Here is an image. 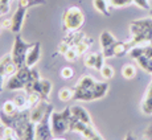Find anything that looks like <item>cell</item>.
Instances as JSON below:
<instances>
[{
  "label": "cell",
  "mask_w": 152,
  "mask_h": 140,
  "mask_svg": "<svg viewBox=\"0 0 152 140\" xmlns=\"http://www.w3.org/2000/svg\"><path fill=\"white\" fill-rule=\"evenodd\" d=\"M0 122L15 130L19 140H37L34 135L36 124L31 120V110H23L15 115H7L0 110Z\"/></svg>",
  "instance_id": "obj_1"
},
{
  "label": "cell",
  "mask_w": 152,
  "mask_h": 140,
  "mask_svg": "<svg viewBox=\"0 0 152 140\" xmlns=\"http://www.w3.org/2000/svg\"><path fill=\"white\" fill-rule=\"evenodd\" d=\"M131 39L128 42L131 46L136 45H151L152 46V17L134 20L130 24Z\"/></svg>",
  "instance_id": "obj_2"
},
{
  "label": "cell",
  "mask_w": 152,
  "mask_h": 140,
  "mask_svg": "<svg viewBox=\"0 0 152 140\" xmlns=\"http://www.w3.org/2000/svg\"><path fill=\"white\" fill-rule=\"evenodd\" d=\"M85 23V13L77 5L66 8L62 16V24L65 32H77Z\"/></svg>",
  "instance_id": "obj_3"
},
{
  "label": "cell",
  "mask_w": 152,
  "mask_h": 140,
  "mask_svg": "<svg viewBox=\"0 0 152 140\" xmlns=\"http://www.w3.org/2000/svg\"><path fill=\"white\" fill-rule=\"evenodd\" d=\"M70 122H72V111H70V106L66 107L64 111L52 112L50 116V123H52V131H53L54 136H61L62 133L70 131Z\"/></svg>",
  "instance_id": "obj_4"
},
{
  "label": "cell",
  "mask_w": 152,
  "mask_h": 140,
  "mask_svg": "<svg viewBox=\"0 0 152 140\" xmlns=\"http://www.w3.org/2000/svg\"><path fill=\"white\" fill-rule=\"evenodd\" d=\"M31 79H32V68L23 66V68L17 69V71L5 81V89L10 90V91L25 90V86Z\"/></svg>",
  "instance_id": "obj_5"
},
{
  "label": "cell",
  "mask_w": 152,
  "mask_h": 140,
  "mask_svg": "<svg viewBox=\"0 0 152 140\" xmlns=\"http://www.w3.org/2000/svg\"><path fill=\"white\" fill-rule=\"evenodd\" d=\"M31 46H32V44L25 42L24 40H23V37L20 36V33L15 34L11 56H12L17 69L25 66V58H27V53H28L29 49H31Z\"/></svg>",
  "instance_id": "obj_6"
},
{
  "label": "cell",
  "mask_w": 152,
  "mask_h": 140,
  "mask_svg": "<svg viewBox=\"0 0 152 140\" xmlns=\"http://www.w3.org/2000/svg\"><path fill=\"white\" fill-rule=\"evenodd\" d=\"M53 111H49L44 116V119L34 126V135L37 140H50L54 138L53 131H52V123H50V116Z\"/></svg>",
  "instance_id": "obj_7"
},
{
  "label": "cell",
  "mask_w": 152,
  "mask_h": 140,
  "mask_svg": "<svg viewBox=\"0 0 152 140\" xmlns=\"http://www.w3.org/2000/svg\"><path fill=\"white\" fill-rule=\"evenodd\" d=\"M132 48L131 44L128 41H116L115 44H113L109 48L103 49L102 53L106 58H110V57H123L126 54H128L130 49Z\"/></svg>",
  "instance_id": "obj_8"
},
{
  "label": "cell",
  "mask_w": 152,
  "mask_h": 140,
  "mask_svg": "<svg viewBox=\"0 0 152 140\" xmlns=\"http://www.w3.org/2000/svg\"><path fill=\"white\" fill-rule=\"evenodd\" d=\"M53 110H54V106L50 102L46 101V99H41V102H40L36 107H33V109L31 110V120L33 122L34 124L39 123V122L42 120L46 114L49 111H53Z\"/></svg>",
  "instance_id": "obj_9"
},
{
  "label": "cell",
  "mask_w": 152,
  "mask_h": 140,
  "mask_svg": "<svg viewBox=\"0 0 152 140\" xmlns=\"http://www.w3.org/2000/svg\"><path fill=\"white\" fill-rule=\"evenodd\" d=\"M28 9H29V7H21V5H19L17 9L15 11V13L12 15V17H11V29L10 31L12 32V33H15V34L20 33V31L23 29V25H24V20H25V17H27Z\"/></svg>",
  "instance_id": "obj_10"
},
{
  "label": "cell",
  "mask_w": 152,
  "mask_h": 140,
  "mask_svg": "<svg viewBox=\"0 0 152 140\" xmlns=\"http://www.w3.org/2000/svg\"><path fill=\"white\" fill-rule=\"evenodd\" d=\"M17 71V66L15 63L13 58L11 54H5L4 57L0 60V74L4 75L5 78H10Z\"/></svg>",
  "instance_id": "obj_11"
},
{
  "label": "cell",
  "mask_w": 152,
  "mask_h": 140,
  "mask_svg": "<svg viewBox=\"0 0 152 140\" xmlns=\"http://www.w3.org/2000/svg\"><path fill=\"white\" fill-rule=\"evenodd\" d=\"M41 58V44L40 42H33L31 49L27 53V58H25V66L28 68H34L37 62Z\"/></svg>",
  "instance_id": "obj_12"
},
{
  "label": "cell",
  "mask_w": 152,
  "mask_h": 140,
  "mask_svg": "<svg viewBox=\"0 0 152 140\" xmlns=\"http://www.w3.org/2000/svg\"><path fill=\"white\" fill-rule=\"evenodd\" d=\"M52 87H53V85H52L50 81L41 79V78H40V79H37L33 85V91L39 93L42 99L49 101V95H50V93H52Z\"/></svg>",
  "instance_id": "obj_13"
},
{
  "label": "cell",
  "mask_w": 152,
  "mask_h": 140,
  "mask_svg": "<svg viewBox=\"0 0 152 140\" xmlns=\"http://www.w3.org/2000/svg\"><path fill=\"white\" fill-rule=\"evenodd\" d=\"M70 111H72V116L77 120L82 122V123L86 124H93V119L90 116V114L86 111V109H83L82 106H78V104H74V106H70Z\"/></svg>",
  "instance_id": "obj_14"
},
{
  "label": "cell",
  "mask_w": 152,
  "mask_h": 140,
  "mask_svg": "<svg viewBox=\"0 0 152 140\" xmlns=\"http://www.w3.org/2000/svg\"><path fill=\"white\" fill-rule=\"evenodd\" d=\"M74 90V95H73V101H82V102H89L94 101V95H93L91 90H87L85 87L80 86L75 83V86L73 87Z\"/></svg>",
  "instance_id": "obj_15"
},
{
  "label": "cell",
  "mask_w": 152,
  "mask_h": 140,
  "mask_svg": "<svg viewBox=\"0 0 152 140\" xmlns=\"http://www.w3.org/2000/svg\"><path fill=\"white\" fill-rule=\"evenodd\" d=\"M142 111L145 115H152V82L150 83L147 89V93H145L144 98L142 101Z\"/></svg>",
  "instance_id": "obj_16"
},
{
  "label": "cell",
  "mask_w": 152,
  "mask_h": 140,
  "mask_svg": "<svg viewBox=\"0 0 152 140\" xmlns=\"http://www.w3.org/2000/svg\"><path fill=\"white\" fill-rule=\"evenodd\" d=\"M93 5L103 16H110L111 15V8L113 7L110 5L109 0H93Z\"/></svg>",
  "instance_id": "obj_17"
},
{
  "label": "cell",
  "mask_w": 152,
  "mask_h": 140,
  "mask_svg": "<svg viewBox=\"0 0 152 140\" xmlns=\"http://www.w3.org/2000/svg\"><path fill=\"white\" fill-rule=\"evenodd\" d=\"M115 42H116L115 37H114L113 33L109 32V31H103L101 33V36H99V44H101V46H102V50L106 49V48H109V46H111Z\"/></svg>",
  "instance_id": "obj_18"
},
{
  "label": "cell",
  "mask_w": 152,
  "mask_h": 140,
  "mask_svg": "<svg viewBox=\"0 0 152 140\" xmlns=\"http://www.w3.org/2000/svg\"><path fill=\"white\" fill-rule=\"evenodd\" d=\"M109 91V83L107 82H97L93 90V95H94V101L103 98Z\"/></svg>",
  "instance_id": "obj_19"
},
{
  "label": "cell",
  "mask_w": 152,
  "mask_h": 140,
  "mask_svg": "<svg viewBox=\"0 0 152 140\" xmlns=\"http://www.w3.org/2000/svg\"><path fill=\"white\" fill-rule=\"evenodd\" d=\"M121 73L126 79H132L136 75V66L132 65V63H126V65L122 66Z\"/></svg>",
  "instance_id": "obj_20"
},
{
  "label": "cell",
  "mask_w": 152,
  "mask_h": 140,
  "mask_svg": "<svg viewBox=\"0 0 152 140\" xmlns=\"http://www.w3.org/2000/svg\"><path fill=\"white\" fill-rule=\"evenodd\" d=\"M13 102L17 106L19 111H23V110H29V106H28V95H24V94H19L13 98Z\"/></svg>",
  "instance_id": "obj_21"
},
{
  "label": "cell",
  "mask_w": 152,
  "mask_h": 140,
  "mask_svg": "<svg viewBox=\"0 0 152 140\" xmlns=\"http://www.w3.org/2000/svg\"><path fill=\"white\" fill-rule=\"evenodd\" d=\"M1 111L4 114H7V115H15V114L19 112V109H17V106L15 104V102L12 99V101H7V102L3 103Z\"/></svg>",
  "instance_id": "obj_22"
},
{
  "label": "cell",
  "mask_w": 152,
  "mask_h": 140,
  "mask_svg": "<svg viewBox=\"0 0 152 140\" xmlns=\"http://www.w3.org/2000/svg\"><path fill=\"white\" fill-rule=\"evenodd\" d=\"M28 95V106H29V110H32L33 107H36L37 104L41 102V95L39 94V93H36V91H32V93H29Z\"/></svg>",
  "instance_id": "obj_23"
},
{
  "label": "cell",
  "mask_w": 152,
  "mask_h": 140,
  "mask_svg": "<svg viewBox=\"0 0 152 140\" xmlns=\"http://www.w3.org/2000/svg\"><path fill=\"white\" fill-rule=\"evenodd\" d=\"M73 95H74V90L70 89V87H64L58 91V98L64 102H69L73 99Z\"/></svg>",
  "instance_id": "obj_24"
},
{
  "label": "cell",
  "mask_w": 152,
  "mask_h": 140,
  "mask_svg": "<svg viewBox=\"0 0 152 140\" xmlns=\"http://www.w3.org/2000/svg\"><path fill=\"white\" fill-rule=\"evenodd\" d=\"M95 62H97V53H89V54H86L85 58H83L85 66L89 68V69H94Z\"/></svg>",
  "instance_id": "obj_25"
},
{
  "label": "cell",
  "mask_w": 152,
  "mask_h": 140,
  "mask_svg": "<svg viewBox=\"0 0 152 140\" xmlns=\"http://www.w3.org/2000/svg\"><path fill=\"white\" fill-rule=\"evenodd\" d=\"M64 57H65V60L69 61V62H75V61L78 60V57H80V54H78L77 49H75L74 46H72V48H69L68 50H66Z\"/></svg>",
  "instance_id": "obj_26"
},
{
  "label": "cell",
  "mask_w": 152,
  "mask_h": 140,
  "mask_svg": "<svg viewBox=\"0 0 152 140\" xmlns=\"http://www.w3.org/2000/svg\"><path fill=\"white\" fill-rule=\"evenodd\" d=\"M109 3L113 8H123L134 4V0H109Z\"/></svg>",
  "instance_id": "obj_27"
},
{
  "label": "cell",
  "mask_w": 152,
  "mask_h": 140,
  "mask_svg": "<svg viewBox=\"0 0 152 140\" xmlns=\"http://www.w3.org/2000/svg\"><path fill=\"white\" fill-rule=\"evenodd\" d=\"M99 73H101V75L104 78V79H111V78L114 77V74H115L114 69L111 68L110 65H104L103 68L99 70Z\"/></svg>",
  "instance_id": "obj_28"
},
{
  "label": "cell",
  "mask_w": 152,
  "mask_h": 140,
  "mask_svg": "<svg viewBox=\"0 0 152 140\" xmlns=\"http://www.w3.org/2000/svg\"><path fill=\"white\" fill-rule=\"evenodd\" d=\"M3 140H19L16 132L13 128L11 127H5L4 128V135H3Z\"/></svg>",
  "instance_id": "obj_29"
},
{
  "label": "cell",
  "mask_w": 152,
  "mask_h": 140,
  "mask_svg": "<svg viewBox=\"0 0 152 140\" xmlns=\"http://www.w3.org/2000/svg\"><path fill=\"white\" fill-rule=\"evenodd\" d=\"M10 1L11 0H0V16H5L10 12Z\"/></svg>",
  "instance_id": "obj_30"
},
{
  "label": "cell",
  "mask_w": 152,
  "mask_h": 140,
  "mask_svg": "<svg viewBox=\"0 0 152 140\" xmlns=\"http://www.w3.org/2000/svg\"><path fill=\"white\" fill-rule=\"evenodd\" d=\"M61 77L64 78V79H70V78H73V75H74V71H73L72 68H69V66H65V68L61 69Z\"/></svg>",
  "instance_id": "obj_31"
},
{
  "label": "cell",
  "mask_w": 152,
  "mask_h": 140,
  "mask_svg": "<svg viewBox=\"0 0 152 140\" xmlns=\"http://www.w3.org/2000/svg\"><path fill=\"white\" fill-rule=\"evenodd\" d=\"M104 57L103 56V53H102V52H98L97 53V62H95V70H101L102 68H103L104 66Z\"/></svg>",
  "instance_id": "obj_32"
},
{
  "label": "cell",
  "mask_w": 152,
  "mask_h": 140,
  "mask_svg": "<svg viewBox=\"0 0 152 140\" xmlns=\"http://www.w3.org/2000/svg\"><path fill=\"white\" fill-rule=\"evenodd\" d=\"M134 4L138 5L142 9H151V4L148 0H134Z\"/></svg>",
  "instance_id": "obj_33"
},
{
  "label": "cell",
  "mask_w": 152,
  "mask_h": 140,
  "mask_svg": "<svg viewBox=\"0 0 152 140\" xmlns=\"http://www.w3.org/2000/svg\"><path fill=\"white\" fill-rule=\"evenodd\" d=\"M144 139L145 140H152V124L147 127V130L144 131Z\"/></svg>",
  "instance_id": "obj_34"
},
{
  "label": "cell",
  "mask_w": 152,
  "mask_h": 140,
  "mask_svg": "<svg viewBox=\"0 0 152 140\" xmlns=\"http://www.w3.org/2000/svg\"><path fill=\"white\" fill-rule=\"evenodd\" d=\"M1 27L5 29H11V19H4L1 21Z\"/></svg>",
  "instance_id": "obj_35"
},
{
  "label": "cell",
  "mask_w": 152,
  "mask_h": 140,
  "mask_svg": "<svg viewBox=\"0 0 152 140\" xmlns=\"http://www.w3.org/2000/svg\"><path fill=\"white\" fill-rule=\"evenodd\" d=\"M4 89H5V77L0 74V93H3Z\"/></svg>",
  "instance_id": "obj_36"
},
{
  "label": "cell",
  "mask_w": 152,
  "mask_h": 140,
  "mask_svg": "<svg viewBox=\"0 0 152 140\" xmlns=\"http://www.w3.org/2000/svg\"><path fill=\"white\" fill-rule=\"evenodd\" d=\"M124 140H136V138H135V136H134V133H132V132H128L127 135H126Z\"/></svg>",
  "instance_id": "obj_37"
},
{
  "label": "cell",
  "mask_w": 152,
  "mask_h": 140,
  "mask_svg": "<svg viewBox=\"0 0 152 140\" xmlns=\"http://www.w3.org/2000/svg\"><path fill=\"white\" fill-rule=\"evenodd\" d=\"M89 140H104L103 138H102V136L101 135H99V133L97 132V133H95V135L94 136H93V138L91 139H89Z\"/></svg>",
  "instance_id": "obj_38"
},
{
  "label": "cell",
  "mask_w": 152,
  "mask_h": 140,
  "mask_svg": "<svg viewBox=\"0 0 152 140\" xmlns=\"http://www.w3.org/2000/svg\"><path fill=\"white\" fill-rule=\"evenodd\" d=\"M50 140H66L65 138H61V136H54L53 139H50Z\"/></svg>",
  "instance_id": "obj_39"
}]
</instances>
